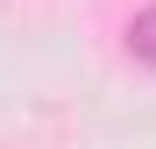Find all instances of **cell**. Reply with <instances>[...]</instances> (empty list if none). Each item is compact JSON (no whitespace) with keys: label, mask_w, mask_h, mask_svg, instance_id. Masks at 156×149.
<instances>
[{"label":"cell","mask_w":156,"mask_h":149,"mask_svg":"<svg viewBox=\"0 0 156 149\" xmlns=\"http://www.w3.org/2000/svg\"><path fill=\"white\" fill-rule=\"evenodd\" d=\"M128 50H135L142 64H156V7H142L135 21H128Z\"/></svg>","instance_id":"obj_1"}]
</instances>
